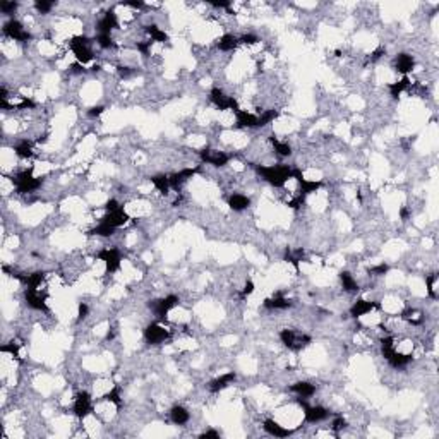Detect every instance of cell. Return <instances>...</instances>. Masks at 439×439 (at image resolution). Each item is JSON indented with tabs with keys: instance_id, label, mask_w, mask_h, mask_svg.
<instances>
[{
	"instance_id": "obj_1",
	"label": "cell",
	"mask_w": 439,
	"mask_h": 439,
	"mask_svg": "<svg viewBox=\"0 0 439 439\" xmlns=\"http://www.w3.org/2000/svg\"><path fill=\"white\" fill-rule=\"evenodd\" d=\"M257 175L266 180L268 184L273 185V187H283V185L289 182L294 175V168H290L289 165L278 163V165H257L256 167Z\"/></svg>"
},
{
	"instance_id": "obj_2",
	"label": "cell",
	"mask_w": 439,
	"mask_h": 439,
	"mask_svg": "<svg viewBox=\"0 0 439 439\" xmlns=\"http://www.w3.org/2000/svg\"><path fill=\"white\" fill-rule=\"evenodd\" d=\"M11 180L19 194L35 192L36 189L41 187V179L35 177L31 170H21V172H17L16 175H12Z\"/></svg>"
},
{
	"instance_id": "obj_3",
	"label": "cell",
	"mask_w": 439,
	"mask_h": 439,
	"mask_svg": "<svg viewBox=\"0 0 439 439\" xmlns=\"http://www.w3.org/2000/svg\"><path fill=\"white\" fill-rule=\"evenodd\" d=\"M69 47L72 53H74L76 60L79 64H87L95 58V53L91 50V40L84 35H79V36H72L71 41H69Z\"/></svg>"
},
{
	"instance_id": "obj_4",
	"label": "cell",
	"mask_w": 439,
	"mask_h": 439,
	"mask_svg": "<svg viewBox=\"0 0 439 439\" xmlns=\"http://www.w3.org/2000/svg\"><path fill=\"white\" fill-rule=\"evenodd\" d=\"M280 340L287 348L294 350V352H300L302 348H305L307 345L312 343V338L309 335L297 333L295 330H290V328H285L280 331Z\"/></svg>"
},
{
	"instance_id": "obj_5",
	"label": "cell",
	"mask_w": 439,
	"mask_h": 439,
	"mask_svg": "<svg viewBox=\"0 0 439 439\" xmlns=\"http://www.w3.org/2000/svg\"><path fill=\"white\" fill-rule=\"evenodd\" d=\"M4 35L17 43H28L31 40V33L24 28V24L21 21H17V19H14V17H11L4 24Z\"/></svg>"
},
{
	"instance_id": "obj_6",
	"label": "cell",
	"mask_w": 439,
	"mask_h": 439,
	"mask_svg": "<svg viewBox=\"0 0 439 439\" xmlns=\"http://www.w3.org/2000/svg\"><path fill=\"white\" fill-rule=\"evenodd\" d=\"M299 405L304 408V421L307 424L324 422L331 415V412L323 405H307L304 398H299Z\"/></svg>"
},
{
	"instance_id": "obj_7",
	"label": "cell",
	"mask_w": 439,
	"mask_h": 439,
	"mask_svg": "<svg viewBox=\"0 0 439 439\" xmlns=\"http://www.w3.org/2000/svg\"><path fill=\"white\" fill-rule=\"evenodd\" d=\"M209 101L216 106L218 110H232L233 114H235L238 108V101L237 98H233V96H228L225 91L220 90V87H213L211 91H209Z\"/></svg>"
},
{
	"instance_id": "obj_8",
	"label": "cell",
	"mask_w": 439,
	"mask_h": 439,
	"mask_svg": "<svg viewBox=\"0 0 439 439\" xmlns=\"http://www.w3.org/2000/svg\"><path fill=\"white\" fill-rule=\"evenodd\" d=\"M170 338V331L165 328L163 324H160L158 321H153L151 324L146 326L144 330V340L148 345H153V347H156V345H162L165 343Z\"/></svg>"
},
{
	"instance_id": "obj_9",
	"label": "cell",
	"mask_w": 439,
	"mask_h": 439,
	"mask_svg": "<svg viewBox=\"0 0 439 439\" xmlns=\"http://www.w3.org/2000/svg\"><path fill=\"white\" fill-rule=\"evenodd\" d=\"M98 259L103 261L106 268V273H115L120 270L122 266V254L117 247H105L98 252Z\"/></svg>"
},
{
	"instance_id": "obj_10",
	"label": "cell",
	"mask_w": 439,
	"mask_h": 439,
	"mask_svg": "<svg viewBox=\"0 0 439 439\" xmlns=\"http://www.w3.org/2000/svg\"><path fill=\"white\" fill-rule=\"evenodd\" d=\"M199 158H201L203 163H208V165H213V167H225L230 162L232 156L225 153V151H220V149H209V148H204L199 151Z\"/></svg>"
},
{
	"instance_id": "obj_11",
	"label": "cell",
	"mask_w": 439,
	"mask_h": 439,
	"mask_svg": "<svg viewBox=\"0 0 439 439\" xmlns=\"http://www.w3.org/2000/svg\"><path fill=\"white\" fill-rule=\"evenodd\" d=\"M24 302L33 311L48 312L47 294H43L40 289H26V292H24Z\"/></svg>"
},
{
	"instance_id": "obj_12",
	"label": "cell",
	"mask_w": 439,
	"mask_h": 439,
	"mask_svg": "<svg viewBox=\"0 0 439 439\" xmlns=\"http://www.w3.org/2000/svg\"><path fill=\"white\" fill-rule=\"evenodd\" d=\"M179 302H180V299L177 295H167V297H163V299H160V300H153L149 304V307H151V311L155 312L156 318L165 319L168 316V312L172 311L173 307L179 305Z\"/></svg>"
},
{
	"instance_id": "obj_13",
	"label": "cell",
	"mask_w": 439,
	"mask_h": 439,
	"mask_svg": "<svg viewBox=\"0 0 439 439\" xmlns=\"http://www.w3.org/2000/svg\"><path fill=\"white\" fill-rule=\"evenodd\" d=\"M72 412L77 419H86L93 412V400L91 394L87 391H81L76 394L74 405H72Z\"/></svg>"
},
{
	"instance_id": "obj_14",
	"label": "cell",
	"mask_w": 439,
	"mask_h": 439,
	"mask_svg": "<svg viewBox=\"0 0 439 439\" xmlns=\"http://www.w3.org/2000/svg\"><path fill=\"white\" fill-rule=\"evenodd\" d=\"M374 309H379V302L359 299V300L354 302L352 307H350V316L355 319H359V318H362V316H367L369 312H372Z\"/></svg>"
},
{
	"instance_id": "obj_15",
	"label": "cell",
	"mask_w": 439,
	"mask_h": 439,
	"mask_svg": "<svg viewBox=\"0 0 439 439\" xmlns=\"http://www.w3.org/2000/svg\"><path fill=\"white\" fill-rule=\"evenodd\" d=\"M119 26V19L114 11L103 14V17L96 23V35H112V31Z\"/></svg>"
},
{
	"instance_id": "obj_16",
	"label": "cell",
	"mask_w": 439,
	"mask_h": 439,
	"mask_svg": "<svg viewBox=\"0 0 439 439\" xmlns=\"http://www.w3.org/2000/svg\"><path fill=\"white\" fill-rule=\"evenodd\" d=\"M393 67L398 74L408 76V72H412L413 67H415V58H413L410 53H398V55L394 57Z\"/></svg>"
},
{
	"instance_id": "obj_17",
	"label": "cell",
	"mask_w": 439,
	"mask_h": 439,
	"mask_svg": "<svg viewBox=\"0 0 439 439\" xmlns=\"http://www.w3.org/2000/svg\"><path fill=\"white\" fill-rule=\"evenodd\" d=\"M197 172H199V167H191V168H182L180 172L172 173L170 175V187L179 191V189L182 187L189 179H192Z\"/></svg>"
},
{
	"instance_id": "obj_18",
	"label": "cell",
	"mask_w": 439,
	"mask_h": 439,
	"mask_svg": "<svg viewBox=\"0 0 439 439\" xmlns=\"http://www.w3.org/2000/svg\"><path fill=\"white\" fill-rule=\"evenodd\" d=\"M235 379H237L235 372L222 374V376H218V378H214L213 381L208 384V388H209V391H211V393H220V391H223V389H227L230 384L235 383Z\"/></svg>"
},
{
	"instance_id": "obj_19",
	"label": "cell",
	"mask_w": 439,
	"mask_h": 439,
	"mask_svg": "<svg viewBox=\"0 0 439 439\" xmlns=\"http://www.w3.org/2000/svg\"><path fill=\"white\" fill-rule=\"evenodd\" d=\"M101 220L108 223V225H112L114 228H120L129 222V214L124 208H119V209H115V211L106 213Z\"/></svg>"
},
{
	"instance_id": "obj_20",
	"label": "cell",
	"mask_w": 439,
	"mask_h": 439,
	"mask_svg": "<svg viewBox=\"0 0 439 439\" xmlns=\"http://www.w3.org/2000/svg\"><path fill=\"white\" fill-rule=\"evenodd\" d=\"M262 429H265L270 436H275V437H289L290 434L294 432L292 429H287L285 426L273 421V419H266V421L262 422Z\"/></svg>"
},
{
	"instance_id": "obj_21",
	"label": "cell",
	"mask_w": 439,
	"mask_h": 439,
	"mask_svg": "<svg viewBox=\"0 0 439 439\" xmlns=\"http://www.w3.org/2000/svg\"><path fill=\"white\" fill-rule=\"evenodd\" d=\"M262 305L270 311H285V309H290L292 307V300L287 299V297H283L281 294H276V295L270 297V299H266L265 302H262Z\"/></svg>"
},
{
	"instance_id": "obj_22",
	"label": "cell",
	"mask_w": 439,
	"mask_h": 439,
	"mask_svg": "<svg viewBox=\"0 0 439 439\" xmlns=\"http://www.w3.org/2000/svg\"><path fill=\"white\" fill-rule=\"evenodd\" d=\"M235 122L238 127H242V129H254L257 127V115L240 108L235 112Z\"/></svg>"
},
{
	"instance_id": "obj_23",
	"label": "cell",
	"mask_w": 439,
	"mask_h": 439,
	"mask_svg": "<svg viewBox=\"0 0 439 439\" xmlns=\"http://www.w3.org/2000/svg\"><path fill=\"white\" fill-rule=\"evenodd\" d=\"M290 391L295 393L299 398L307 400V398H311L316 394V384H312L309 381H297L290 386Z\"/></svg>"
},
{
	"instance_id": "obj_24",
	"label": "cell",
	"mask_w": 439,
	"mask_h": 439,
	"mask_svg": "<svg viewBox=\"0 0 439 439\" xmlns=\"http://www.w3.org/2000/svg\"><path fill=\"white\" fill-rule=\"evenodd\" d=\"M170 421H172L175 426H185L189 421H191V413L182 405H175V407L170 408Z\"/></svg>"
},
{
	"instance_id": "obj_25",
	"label": "cell",
	"mask_w": 439,
	"mask_h": 439,
	"mask_svg": "<svg viewBox=\"0 0 439 439\" xmlns=\"http://www.w3.org/2000/svg\"><path fill=\"white\" fill-rule=\"evenodd\" d=\"M228 206H230V209H233V211L240 213V211H244V209H247L249 206H251V199H249L246 194L235 192L228 197Z\"/></svg>"
},
{
	"instance_id": "obj_26",
	"label": "cell",
	"mask_w": 439,
	"mask_h": 439,
	"mask_svg": "<svg viewBox=\"0 0 439 439\" xmlns=\"http://www.w3.org/2000/svg\"><path fill=\"white\" fill-rule=\"evenodd\" d=\"M33 151H35V143L29 139H21L17 141L16 146H14V153H16L19 158L28 160L33 156Z\"/></svg>"
},
{
	"instance_id": "obj_27",
	"label": "cell",
	"mask_w": 439,
	"mask_h": 439,
	"mask_svg": "<svg viewBox=\"0 0 439 439\" xmlns=\"http://www.w3.org/2000/svg\"><path fill=\"white\" fill-rule=\"evenodd\" d=\"M340 283H341V289L347 292V294H357L359 292V283L350 271L340 273Z\"/></svg>"
},
{
	"instance_id": "obj_28",
	"label": "cell",
	"mask_w": 439,
	"mask_h": 439,
	"mask_svg": "<svg viewBox=\"0 0 439 439\" xmlns=\"http://www.w3.org/2000/svg\"><path fill=\"white\" fill-rule=\"evenodd\" d=\"M410 79H408V76H403L400 81H394V82H389L388 84V91H389V96L391 98H398L400 95H402L403 91H407L408 87H410Z\"/></svg>"
},
{
	"instance_id": "obj_29",
	"label": "cell",
	"mask_w": 439,
	"mask_h": 439,
	"mask_svg": "<svg viewBox=\"0 0 439 439\" xmlns=\"http://www.w3.org/2000/svg\"><path fill=\"white\" fill-rule=\"evenodd\" d=\"M238 43H240V41H238V36L227 33V35L220 36V40H218L216 45H218L220 52H233L238 47Z\"/></svg>"
},
{
	"instance_id": "obj_30",
	"label": "cell",
	"mask_w": 439,
	"mask_h": 439,
	"mask_svg": "<svg viewBox=\"0 0 439 439\" xmlns=\"http://www.w3.org/2000/svg\"><path fill=\"white\" fill-rule=\"evenodd\" d=\"M151 184L155 185L156 189H158V192H162L163 196H168L170 194V175H165V173H160V175H153V177L149 179Z\"/></svg>"
},
{
	"instance_id": "obj_31",
	"label": "cell",
	"mask_w": 439,
	"mask_h": 439,
	"mask_svg": "<svg viewBox=\"0 0 439 439\" xmlns=\"http://www.w3.org/2000/svg\"><path fill=\"white\" fill-rule=\"evenodd\" d=\"M144 31L153 43H167L168 41V35L163 31L162 28L156 26V24H149V26H146Z\"/></svg>"
},
{
	"instance_id": "obj_32",
	"label": "cell",
	"mask_w": 439,
	"mask_h": 439,
	"mask_svg": "<svg viewBox=\"0 0 439 439\" xmlns=\"http://www.w3.org/2000/svg\"><path fill=\"white\" fill-rule=\"evenodd\" d=\"M115 230H117V228H114L112 225H108V223L101 220L98 225H96V227L91 230V235H96V237H112V235L115 233Z\"/></svg>"
},
{
	"instance_id": "obj_33",
	"label": "cell",
	"mask_w": 439,
	"mask_h": 439,
	"mask_svg": "<svg viewBox=\"0 0 439 439\" xmlns=\"http://www.w3.org/2000/svg\"><path fill=\"white\" fill-rule=\"evenodd\" d=\"M278 117V110L270 108V110H262L261 115H257V127H265V125H270L271 122H275Z\"/></svg>"
},
{
	"instance_id": "obj_34",
	"label": "cell",
	"mask_w": 439,
	"mask_h": 439,
	"mask_svg": "<svg viewBox=\"0 0 439 439\" xmlns=\"http://www.w3.org/2000/svg\"><path fill=\"white\" fill-rule=\"evenodd\" d=\"M271 144H273V149L278 156L281 158H287V156L292 155V146L289 143H283V141H278L276 138H271Z\"/></svg>"
},
{
	"instance_id": "obj_35",
	"label": "cell",
	"mask_w": 439,
	"mask_h": 439,
	"mask_svg": "<svg viewBox=\"0 0 439 439\" xmlns=\"http://www.w3.org/2000/svg\"><path fill=\"white\" fill-rule=\"evenodd\" d=\"M95 43L101 50H114V48H117V43L114 41V36L112 35H96Z\"/></svg>"
},
{
	"instance_id": "obj_36",
	"label": "cell",
	"mask_w": 439,
	"mask_h": 439,
	"mask_svg": "<svg viewBox=\"0 0 439 439\" xmlns=\"http://www.w3.org/2000/svg\"><path fill=\"white\" fill-rule=\"evenodd\" d=\"M403 319L405 321H408V323H410L412 326H419L424 321V318H422V314L419 311H413V309H407L403 312Z\"/></svg>"
},
{
	"instance_id": "obj_37",
	"label": "cell",
	"mask_w": 439,
	"mask_h": 439,
	"mask_svg": "<svg viewBox=\"0 0 439 439\" xmlns=\"http://www.w3.org/2000/svg\"><path fill=\"white\" fill-rule=\"evenodd\" d=\"M53 7H55V2H50V0H36L35 2V11L38 14H50L53 11Z\"/></svg>"
},
{
	"instance_id": "obj_38",
	"label": "cell",
	"mask_w": 439,
	"mask_h": 439,
	"mask_svg": "<svg viewBox=\"0 0 439 439\" xmlns=\"http://www.w3.org/2000/svg\"><path fill=\"white\" fill-rule=\"evenodd\" d=\"M106 402H110V403H114V405H117V407H120L122 405V397H120V388L119 386H114L112 389H108V391L105 393V397H103Z\"/></svg>"
},
{
	"instance_id": "obj_39",
	"label": "cell",
	"mask_w": 439,
	"mask_h": 439,
	"mask_svg": "<svg viewBox=\"0 0 439 439\" xmlns=\"http://www.w3.org/2000/svg\"><path fill=\"white\" fill-rule=\"evenodd\" d=\"M436 283H437V273H432L431 276L426 278V285H427V294L431 299L436 300L437 299V294H436Z\"/></svg>"
},
{
	"instance_id": "obj_40",
	"label": "cell",
	"mask_w": 439,
	"mask_h": 439,
	"mask_svg": "<svg viewBox=\"0 0 439 439\" xmlns=\"http://www.w3.org/2000/svg\"><path fill=\"white\" fill-rule=\"evenodd\" d=\"M17 7H19L17 2H7V0H4V2L0 4V11H2V14H6V16H12V14L17 11Z\"/></svg>"
},
{
	"instance_id": "obj_41",
	"label": "cell",
	"mask_w": 439,
	"mask_h": 439,
	"mask_svg": "<svg viewBox=\"0 0 439 439\" xmlns=\"http://www.w3.org/2000/svg\"><path fill=\"white\" fill-rule=\"evenodd\" d=\"M151 45H153V41L149 40H144V41H138L136 43V50H138L141 55H144V57H148L149 55V52H151Z\"/></svg>"
},
{
	"instance_id": "obj_42",
	"label": "cell",
	"mask_w": 439,
	"mask_h": 439,
	"mask_svg": "<svg viewBox=\"0 0 439 439\" xmlns=\"http://www.w3.org/2000/svg\"><path fill=\"white\" fill-rule=\"evenodd\" d=\"M345 427H347V421H345V419L341 417V415L335 417V419H333V422H331V431L336 432V434L343 431Z\"/></svg>"
},
{
	"instance_id": "obj_43",
	"label": "cell",
	"mask_w": 439,
	"mask_h": 439,
	"mask_svg": "<svg viewBox=\"0 0 439 439\" xmlns=\"http://www.w3.org/2000/svg\"><path fill=\"white\" fill-rule=\"evenodd\" d=\"M388 271H389V266L386 265V262H381V265H378V266H374L369 270V273H372L374 276H383V275H386Z\"/></svg>"
},
{
	"instance_id": "obj_44",
	"label": "cell",
	"mask_w": 439,
	"mask_h": 439,
	"mask_svg": "<svg viewBox=\"0 0 439 439\" xmlns=\"http://www.w3.org/2000/svg\"><path fill=\"white\" fill-rule=\"evenodd\" d=\"M238 41L244 43V45H254V43L259 41V38L256 35H252V33H246V35L238 36Z\"/></svg>"
},
{
	"instance_id": "obj_45",
	"label": "cell",
	"mask_w": 439,
	"mask_h": 439,
	"mask_svg": "<svg viewBox=\"0 0 439 439\" xmlns=\"http://www.w3.org/2000/svg\"><path fill=\"white\" fill-rule=\"evenodd\" d=\"M87 314H90V307H87V304H84V302H81L79 307H77V319L79 321L86 319Z\"/></svg>"
},
{
	"instance_id": "obj_46",
	"label": "cell",
	"mask_w": 439,
	"mask_h": 439,
	"mask_svg": "<svg viewBox=\"0 0 439 439\" xmlns=\"http://www.w3.org/2000/svg\"><path fill=\"white\" fill-rule=\"evenodd\" d=\"M103 208H105V211H106V213H110V211H115V209L122 208V204H120L119 201H117V199L112 197V199H108V201L105 203V206H103Z\"/></svg>"
},
{
	"instance_id": "obj_47",
	"label": "cell",
	"mask_w": 439,
	"mask_h": 439,
	"mask_svg": "<svg viewBox=\"0 0 439 439\" xmlns=\"http://www.w3.org/2000/svg\"><path fill=\"white\" fill-rule=\"evenodd\" d=\"M105 112V106L103 105H98V106H91L90 110H87V117L90 119H96V117H100L101 114Z\"/></svg>"
},
{
	"instance_id": "obj_48",
	"label": "cell",
	"mask_w": 439,
	"mask_h": 439,
	"mask_svg": "<svg viewBox=\"0 0 439 439\" xmlns=\"http://www.w3.org/2000/svg\"><path fill=\"white\" fill-rule=\"evenodd\" d=\"M252 292H254V283H252L251 280H247L246 285H244V289L240 290V297H242V299H246V297L251 295Z\"/></svg>"
},
{
	"instance_id": "obj_49",
	"label": "cell",
	"mask_w": 439,
	"mask_h": 439,
	"mask_svg": "<svg viewBox=\"0 0 439 439\" xmlns=\"http://www.w3.org/2000/svg\"><path fill=\"white\" fill-rule=\"evenodd\" d=\"M211 6L216 9H230L232 2H228V0H223V2H211Z\"/></svg>"
},
{
	"instance_id": "obj_50",
	"label": "cell",
	"mask_w": 439,
	"mask_h": 439,
	"mask_svg": "<svg viewBox=\"0 0 439 439\" xmlns=\"http://www.w3.org/2000/svg\"><path fill=\"white\" fill-rule=\"evenodd\" d=\"M209 437H220V432L216 431H206L201 434V439H209Z\"/></svg>"
},
{
	"instance_id": "obj_51",
	"label": "cell",
	"mask_w": 439,
	"mask_h": 439,
	"mask_svg": "<svg viewBox=\"0 0 439 439\" xmlns=\"http://www.w3.org/2000/svg\"><path fill=\"white\" fill-rule=\"evenodd\" d=\"M400 216H402V220H407V218H408V209H407V208H402V209H400Z\"/></svg>"
}]
</instances>
